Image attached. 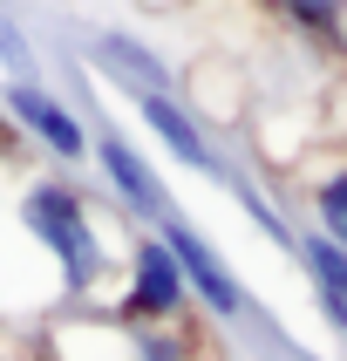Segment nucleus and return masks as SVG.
<instances>
[{
	"label": "nucleus",
	"mask_w": 347,
	"mask_h": 361,
	"mask_svg": "<svg viewBox=\"0 0 347 361\" xmlns=\"http://www.w3.org/2000/svg\"><path fill=\"white\" fill-rule=\"evenodd\" d=\"M89 164H96L102 178H109V191H116V204L130 212V219L143 225V232H157L177 204H170V191H163V178L150 171V157H143L137 143L122 137V130H102L96 143H89Z\"/></svg>",
	"instance_id": "39448f33"
},
{
	"label": "nucleus",
	"mask_w": 347,
	"mask_h": 361,
	"mask_svg": "<svg viewBox=\"0 0 347 361\" xmlns=\"http://www.w3.org/2000/svg\"><path fill=\"white\" fill-rule=\"evenodd\" d=\"M0 109H7V123H14L27 143H41L55 164H89V123L68 109V102L48 89V82H7L0 89Z\"/></svg>",
	"instance_id": "7ed1b4c3"
},
{
	"label": "nucleus",
	"mask_w": 347,
	"mask_h": 361,
	"mask_svg": "<svg viewBox=\"0 0 347 361\" xmlns=\"http://www.w3.org/2000/svg\"><path fill=\"white\" fill-rule=\"evenodd\" d=\"M184 273L170 259V245L157 232H137L130 239V259H122V293H116V314L130 327H170L184 314Z\"/></svg>",
	"instance_id": "f03ea898"
},
{
	"label": "nucleus",
	"mask_w": 347,
	"mask_h": 361,
	"mask_svg": "<svg viewBox=\"0 0 347 361\" xmlns=\"http://www.w3.org/2000/svg\"><path fill=\"white\" fill-rule=\"evenodd\" d=\"M34 41H27V27H20L7 7H0V68H7V82H34Z\"/></svg>",
	"instance_id": "9d476101"
},
{
	"label": "nucleus",
	"mask_w": 347,
	"mask_h": 361,
	"mask_svg": "<svg viewBox=\"0 0 347 361\" xmlns=\"http://www.w3.org/2000/svg\"><path fill=\"white\" fill-rule=\"evenodd\" d=\"M293 252H300V266L313 273V293H327V300L347 307V245L320 239V232H300V239H293Z\"/></svg>",
	"instance_id": "6e6552de"
},
{
	"label": "nucleus",
	"mask_w": 347,
	"mask_h": 361,
	"mask_svg": "<svg viewBox=\"0 0 347 361\" xmlns=\"http://www.w3.org/2000/svg\"><path fill=\"white\" fill-rule=\"evenodd\" d=\"M313 212H320V239H334V245H347V164L341 171H327L320 184H313Z\"/></svg>",
	"instance_id": "1a4fd4ad"
},
{
	"label": "nucleus",
	"mask_w": 347,
	"mask_h": 361,
	"mask_svg": "<svg viewBox=\"0 0 347 361\" xmlns=\"http://www.w3.org/2000/svg\"><path fill=\"white\" fill-rule=\"evenodd\" d=\"M157 239L170 245V259H177V273H184V293L191 300H204V314H218V321H239L245 314V286H239V273L211 252V239H204L191 219H170L157 225Z\"/></svg>",
	"instance_id": "20e7f679"
},
{
	"label": "nucleus",
	"mask_w": 347,
	"mask_h": 361,
	"mask_svg": "<svg viewBox=\"0 0 347 361\" xmlns=\"http://www.w3.org/2000/svg\"><path fill=\"white\" fill-rule=\"evenodd\" d=\"M239 204H245V212H252V225H259L265 239H279V245H293V232H286V225H279V212H272V204H265L259 191H252V184H239Z\"/></svg>",
	"instance_id": "9b49d317"
},
{
	"label": "nucleus",
	"mask_w": 347,
	"mask_h": 361,
	"mask_svg": "<svg viewBox=\"0 0 347 361\" xmlns=\"http://www.w3.org/2000/svg\"><path fill=\"white\" fill-rule=\"evenodd\" d=\"M313 300H320V314H327L334 327H341V341H347V307H341V300H327V293H313Z\"/></svg>",
	"instance_id": "f8f14e48"
},
{
	"label": "nucleus",
	"mask_w": 347,
	"mask_h": 361,
	"mask_svg": "<svg viewBox=\"0 0 347 361\" xmlns=\"http://www.w3.org/2000/svg\"><path fill=\"white\" fill-rule=\"evenodd\" d=\"M14 219H20V232H27V245L55 259L61 286H68L75 300H89V293L109 280L102 225H96L89 198H82L68 178H27V184H20V198H14Z\"/></svg>",
	"instance_id": "f257e3e1"
},
{
	"label": "nucleus",
	"mask_w": 347,
	"mask_h": 361,
	"mask_svg": "<svg viewBox=\"0 0 347 361\" xmlns=\"http://www.w3.org/2000/svg\"><path fill=\"white\" fill-rule=\"evenodd\" d=\"M137 102V116H143V130L170 150V157L184 164V171H198V178H225V157L211 150V137H204V123L184 109L177 96H130Z\"/></svg>",
	"instance_id": "423d86ee"
},
{
	"label": "nucleus",
	"mask_w": 347,
	"mask_h": 361,
	"mask_svg": "<svg viewBox=\"0 0 347 361\" xmlns=\"http://www.w3.org/2000/svg\"><path fill=\"white\" fill-rule=\"evenodd\" d=\"M96 68L116 75L130 96H170V68H163V55L150 48V41L122 35V27H102V35H96Z\"/></svg>",
	"instance_id": "0eeeda50"
}]
</instances>
